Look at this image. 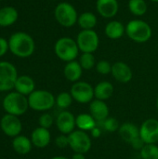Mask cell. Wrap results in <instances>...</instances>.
<instances>
[{
    "label": "cell",
    "instance_id": "obj_1",
    "mask_svg": "<svg viewBox=\"0 0 158 159\" xmlns=\"http://www.w3.org/2000/svg\"><path fill=\"white\" fill-rule=\"evenodd\" d=\"M8 48L15 56L20 58H27L34 53L35 45L30 34L23 32H18L9 37Z\"/></svg>",
    "mask_w": 158,
    "mask_h": 159
},
{
    "label": "cell",
    "instance_id": "obj_2",
    "mask_svg": "<svg viewBox=\"0 0 158 159\" xmlns=\"http://www.w3.org/2000/svg\"><path fill=\"white\" fill-rule=\"evenodd\" d=\"M152 27L142 20H131L126 25V34L136 43H145L152 37Z\"/></svg>",
    "mask_w": 158,
    "mask_h": 159
},
{
    "label": "cell",
    "instance_id": "obj_3",
    "mask_svg": "<svg viewBox=\"0 0 158 159\" xmlns=\"http://www.w3.org/2000/svg\"><path fill=\"white\" fill-rule=\"evenodd\" d=\"M79 51L76 41L68 36L59 38L54 45V52L56 56L65 62L75 61Z\"/></svg>",
    "mask_w": 158,
    "mask_h": 159
},
{
    "label": "cell",
    "instance_id": "obj_4",
    "mask_svg": "<svg viewBox=\"0 0 158 159\" xmlns=\"http://www.w3.org/2000/svg\"><path fill=\"white\" fill-rule=\"evenodd\" d=\"M3 108L9 115L16 116H22L29 108L28 99L17 91L10 92L3 100Z\"/></svg>",
    "mask_w": 158,
    "mask_h": 159
},
{
    "label": "cell",
    "instance_id": "obj_5",
    "mask_svg": "<svg viewBox=\"0 0 158 159\" xmlns=\"http://www.w3.org/2000/svg\"><path fill=\"white\" fill-rule=\"evenodd\" d=\"M29 107L34 111L44 112L50 110L56 103V98L54 95L44 89L34 90L28 96Z\"/></svg>",
    "mask_w": 158,
    "mask_h": 159
},
{
    "label": "cell",
    "instance_id": "obj_6",
    "mask_svg": "<svg viewBox=\"0 0 158 159\" xmlns=\"http://www.w3.org/2000/svg\"><path fill=\"white\" fill-rule=\"evenodd\" d=\"M78 15L75 7L68 2L59 3L54 10V16L58 23L67 28L77 23Z\"/></svg>",
    "mask_w": 158,
    "mask_h": 159
},
{
    "label": "cell",
    "instance_id": "obj_7",
    "mask_svg": "<svg viewBox=\"0 0 158 159\" xmlns=\"http://www.w3.org/2000/svg\"><path fill=\"white\" fill-rule=\"evenodd\" d=\"M79 50L84 53H94L100 45V38L96 31L93 30H81L75 39Z\"/></svg>",
    "mask_w": 158,
    "mask_h": 159
},
{
    "label": "cell",
    "instance_id": "obj_8",
    "mask_svg": "<svg viewBox=\"0 0 158 159\" xmlns=\"http://www.w3.org/2000/svg\"><path fill=\"white\" fill-rule=\"evenodd\" d=\"M69 147L74 153L87 154L92 145L90 136L83 130L75 129L68 135Z\"/></svg>",
    "mask_w": 158,
    "mask_h": 159
},
{
    "label": "cell",
    "instance_id": "obj_9",
    "mask_svg": "<svg viewBox=\"0 0 158 159\" xmlns=\"http://www.w3.org/2000/svg\"><path fill=\"white\" fill-rule=\"evenodd\" d=\"M70 93L75 102L82 104L90 103L94 98V88L86 81H77L71 87Z\"/></svg>",
    "mask_w": 158,
    "mask_h": 159
},
{
    "label": "cell",
    "instance_id": "obj_10",
    "mask_svg": "<svg viewBox=\"0 0 158 159\" xmlns=\"http://www.w3.org/2000/svg\"><path fill=\"white\" fill-rule=\"evenodd\" d=\"M18 73L15 66L8 61H0V91H8L15 86Z\"/></svg>",
    "mask_w": 158,
    "mask_h": 159
},
{
    "label": "cell",
    "instance_id": "obj_11",
    "mask_svg": "<svg viewBox=\"0 0 158 159\" xmlns=\"http://www.w3.org/2000/svg\"><path fill=\"white\" fill-rule=\"evenodd\" d=\"M140 137L145 144L158 143V120L156 118L146 119L140 127Z\"/></svg>",
    "mask_w": 158,
    "mask_h": 159
},
{
    "label": "cell",
    "instance_id": "obj_12",
    "mask_svg": "<svg viewBox=\"0 0 158 159\" xmlns=\"http://www.w3.org/2000/svg\"><path fill=\"white\" fill-rule=\"evenodd\" d=\"M2 131L8 137H17L22 129V125L18 116L13 115H5L0 121Z\"/></svg>",
    "mask_w": 158,
    "mask_h": 159
},
{
    "label": "cell",
    "instance_id": "obj_13",
    "mask_svg": "<svg viewBox=\"0 0 158 159\" xmlns=\"http://www.w3.org/2000/svg\"><path fill=\"white\" fill-rule=\"evenodd\" d=\"M56 126L61 134L69 135L75 130V116L69 111L64 110L61 112L56 119Z\"/></svg>",
    "mask_w": 158,
    "mask_h": 159
},
{
    "label": "cell",
    "instance_id": "obj_14",
    "mask_svg": "<svg viewBox=\"0 0 158 159\" xmlns=\"http://www.w3.org/2000/svg\"><path fill=\"white\" fill-rule=\"evenodd\" d=\"M112 75L119 83L126 84L131 81L133 73L129 65L124 61H116L112 66Z\"/></svg>",
    "mask_w": 158,
    "mask_h": 159
},
{
    "label": "cell",
    "instance_id": "obj_15",
    "mask_svg": "<svg viewBox=\"0 0 158 159\" xmlns=\"http://www.w3.org/2000/svg\"><path fill=\"white\" fill-rule=\"evenodd\" d=\"M96 9L100 16L105 19L114 18L119 9L117 0H97Z\"/></svg>",
    "mask_w": 158,
    "mask_h": 159
},
{
    "label": "cell",
    "instance_id": "obj_16",
    "mask_svg": "<svg viewBox=\"0 0 158 159\" xmlns=\"http://www.w3.org/2000/svg\"><path fill=\"white\" fill-rule=\"evenodd\" d=\"M89 114L98 123H102L109 117V107L104 101L96 99L89 103Z\"/></svg>",
    "mask_w": 158,
    "mask_h": 159
},
{
    "label": "cell",
    "instance_id": "obj_17",
    "mask_svg": "<svg viewBox=\"0 0 158 159\" xmlns=\"http://www.w3.org/2000/svg\"><path fill=\"white\" fill-rule=\"evenodd\" d=\"M31 141L33 145L37 148H45L47 147L50 141L51 135L47 129H44L42 127H38L33 130L31 135Z\"/></svg>",
    "mask_w": 158,
    "mask_h": 159
},
{
    "label": "cell",
    "instance_id": "obj_18",
    "mask_svg": "<svg viewBox=\"0 0 158 159\" xmlns=\"http://www.w3.org/2000/svg\"><path fill=\"white\" fill-rule=\"evenodd\" d=\"M118 133L125 143L130 144L135 139L140 137V128H138L133 123L126 122L120 125Z\"/></svg>",
    "mask_w": 158,
    "mask_h": 159
},
{
    "label": "cell",
    "instance_id": "obj_19",
    "mask_svg": "<svg viewBox=\"0 0 158 159\" xmlns=\"http://www.w3.org/2000/svg\"><path fill=\"white\" fill-rule=\"evenodd\" d=\"M82 74H83V68L81 67L80 63L77 61H72L66 62L63 69V75L68 81L72 83H75L79 81L82 76Z\"/></svg>",
    "mask_w": 158,
    "mask_h": 159
},
{
    "label": "cell",
    "instance_id": "obj_20",
    "mask_svg": "<svg viewBox=\"0 0 158 159\" xmlns=\"http://www.w3.org/2000/svg\"><path fill=\"white\" fill-rule=\"evenodd\" d=\"M104 34L109 39H120L124 35V34H126V26H124L122 22L113 20L105 25Z\"/></svg>",
    "mask_w": 158,
    "mask_h": 159
},
{
    "label": "cell",
    "instance_id": "obj_21",
    "mask_svg": "<svg viewBox=\"0 0 158 159\" xmlns=\"http://www.w3.org/2000/svg\"><path fill=\"white\" fill-rule=\"evenodd\" d=\"M35 84L34 81L32 77L29 75H20L18 76L14 89H16L17 92L24 95V96H29L32 92H34L35 89Z\"/></svg>",
    "mask_w": 158,
    "mask_h": 159
},
{
    "label": "cell",
    "instance_id": "obj_22",
    "mask_svg": "<svg viewBox=\"0 0 158 159\" xmlns=\"http://www.w3.org/2000/svg\"><path fill=\"white\" fill-rule=\"evenodd\" d=\"M114 86L109 81H102L94 87V98L101 101L109 100L114 94Z\"/></svg>",
    "mask_w": 158,
    "mask_h": 159
},
{
    "label": "cell",
    "instance_id": "obj_23",
    "mask_svg": "<svg viewBox=\"0 0 158 159\" xmlns=\"http://www.w3.org/2000/svg\"><path fill=\"white\" fill-rule=\"evenodd\" d=\"M32 141L26 136L19 135L12 141V147L14 151L19 155H27L32 150Z\"/></svg>",
    "mask_w": 158,
    "mask_h": 159
},
{
    "label": "cell",
    "instance_id": "obj_24",
    "mask_svg": "<svg viewBox=\"0 0 158 159\" xmlns=\"http://www.w3.org/2000/svg\"><path fill=\"white\" fill-rule=\"evenodd\" d=\"M97 23V16L90 11H85L78 15L77 24L82 30H93Z\"/></svg>",
    "mask_w": 158,
    "mask_h": 159
},
{
    "label": "cell",
    "instance_id": "obj_25",
    "mask_svg": "<svg viewBox=\"0 0 158 159\" xmlns=\"http://www.w3.org/2000/svg\"><path fill=\"white\" fill-rule=\"evenodd\" d=\"M75 124L78 129L83 131H90L98 125V122L90 114H79L75 117Z\"/></svg>",
    "mask_w": 158,
    "mask_h": 159
},
{
    "label": "cell",
    "instance_id": "obj_26",
    "mask_svg": "<svg viewBox=\"0 0 158 159\" xmlns=\"http://www.w3.org/2000/svg\"><path fill=\"white\" fill-rule=\"evenodd\" d=\"M18 11L12 7H5L0 9V26L12 25L18 20Z\"/></svg>",
    "mask_w": 158,
    "mask_h": 159
},
{
    "label": "cell",
    "instance_id": "obj_27",
    "mask_svg": "<svg viewBox=\"0 0 158 159\" xmlns=\"http://www.w3.org/2000/svg\"><path fill=\"white\" fill-rule=\"evenodd\" d=\"M128 7L130 13L136 17L143 16L148 9V6L145 0H129Z\"/></svg>",
    "mask_w": 158,
    "mask_h": 159
},
{
    "label": "cell",
    "instance_id": "obj_28",
    "mask_svg": "<svg viewBox=\"0 0 158 159\" xmlns=\"http://www.w3.org/2000/svg\"><path fill=\"white\" fill-rule=\"evenodd\" d=\"M78 62L80 63L83 70H91L96 66V60L93 53L84 52L80 55Z\"/></svg>",
    "mask_w": 158,
    "mask_h": 159
},
{
    "label": "cell",
    "instance_id": "obj_29",
    "mask_svg": "<svg viewBox=\"0 0 158 159\" xmlns=\"http://www.w3.org/2000/svg\"><path fill=\"white\" fill-rule=\"evenodd\" d=\"M74 99L71 95V93L68 92H61L57 97H56V105L61 109V110H66L70 105L72 104Z\"/></svg>",
    "mask_w": 158,
    "mask_h": 159
},
{
    "label": "cell",
    "instance_id": "obj_30",
    "mask_svg": "<svg viewBox=\"0 0 158 159\" xmlns=\"http://www.w3.org/2000/svg\"><path fill=\"white\" fill-rule=\"evenodd\" d=\"M142 159H158V146L156 144H145L140 151Z\"/></svg>",
    "mask_w": 158,
    "mask_h": 159
},
{
    "label": "cell",
    "instance_id": "obj_31",
    "mask_svg": "<svg viewBox=\"0 0 158 159\" xmlns=\"http://www.w3.org/2000/svg\"><path fill=\"white\" fill-rule=\"evenodd\" d=\"M101 124H102V129L105 131H107V132H115V131H118V129L120 128L119 121L116 118H115V117H107Z\"/></svg>",
    "mask_w": 158,
    "mask_h": 159
},
{
    "label": "cell",
    "instance_id": "obj_32",
    "mask_svg": "<svg viewBox=\"0 0 158 159\" xmlns=\"http://www.w3.org/2000/svg\"><path fill=\"white\" fill-rule=\"evenodd\" d=\"M112 66H113V64H111L108 61L102 60L96 63L95 68L99 74H101L102 75H109L112 73Z\"/></svg>",
    "mask_w": 158,
    "mask_h": 159
},
{
    "label": "cell",
    "instance_id": "obj_33",
    "mask_svg": "<svg viewBox=\"0 0 158 159\" xmlns=\"http://www.w3.org/2000/svg\"><path fill=\"white\" fill-rule=\"evenodd\" d=\"M53 122H54V119L52 117L51 115L46 113V114H43L39 119H38V123H39V127H42L44 129H49L52 125H53Z\"/></svg>",
    "mask_w": 158,
    "mask_h": 159
},
{
    "label": "cell",
    "instance_id": "obj_34",
    "mask_svg": "<svg viewBox=\"0 0 158 159\" xmlns=\"http://www.w3.org/2000/svg\"><path fill=\"white\" fill-rule=\"evenodd\" d=\"M55 143L59 148H65V147L69 146L68 135H65V134L59 135L55 140Z\"/></svg>",
    "mask_w": 158,
    "mask_h": 159
},
{
    "label": "cell",
    "instance_id": "obj_35",
    "mask_svg": "<svg viewBox=\"0 0 158 159\" xmlns=\"http://www.w3.org/2000/svg\"><path fill=\"white\" fill-rule=\"evenodd\" d=\"M130 145H131V147H132L133 149L138 150V151H141V150L143 148V146L145 145V143H144V142L142 141V139L141 137H139V138L135 139V140L130 143Z\"/></svg>",
    "mask_w": 158,
    "mask_h": 159
},
{
    "label": "cell",
    "instance_id": "obj_36",
    "mask_svg": "<svg viewBox=\"0 0 158 159\" xmlns=\"http://www.w3.org/2000/svg\"><path fill=\"white\" fill-rule=\"evenodd\" d=\"M7 49H9V48H8V42L5 38L0 37V57L4 56L7 53Z\"/></svg>",
    "mask_w": 158,
    "mask_h": 159
},
{
    "label": "cell",
    "instance_id": "obj_37",
    "mask_svg": "<svg viewBox=\"0 0 158 159\" xmlns=\"http://www.w3.org/2000/svg\"><path fill=\"white\" fill-rule=\"evenodd\" d=\"M90 135L93 137V138H99L101 135H102V129L100 127H98V125L90 130Z\"/></svg>",
    "mask_w": 158,
    "mask_h": 159
},
{
    "label": "cell",
    "instance_id": "obj_38",
    "mask_svg": "<svg viewBox=\"0 0 158 159\" xmlns=\"http://www.w3.org/2000/svg\"><path fill=\"white\" fill-rule=\"evenodd\" d=\"M71 159H86L84 154H80V153H74Z\"/></svg>",
    "mask_w": 158,
    "mask_h": 159
},
{
    "label": "cell",
    "instance_id": "obj_39",
    "mask_svg": "<svg viewBox=\"0 0 158 159\" xmlns=\"http://www.w3.org/2000/svg\"><path fill=\"white\" fill-rule=\"evenodd\" d=\"M51 159H71V158H68V157H61V156H58V157H52Z\"/></svg>",
    "mask_w": 158,
    "mask_h": 159
},
{
    "label": "cell",
    "instance_id": "obj_40",
    "mask_svg": "<svg viewBox=\"0 0 158 159\" xmlns=\"http://www.w3.org/2000/svg\"><path fill=\"white\" fill-rule=\"evenodd\" d=\"M150 1H152L154 3H158V0H150Z\"/></svg>",
    "mask_w": 158,
    "mask_h": 159
},
{
    "label": "cell",
    "instance_id": "obj_41",
    "mask_svg": "<svg viewBox=\"0 0 158 159\" xmlns=\"http://www.w3.org/2000/svg\"><path fill=\"white\" fill-rule=\"evenodd\" d=\"M156 107H157V109H158V98H157V100H156Z\"/></svg>",
    "mask_w": 158,
    "mask_h": 159
}]
</instances>
